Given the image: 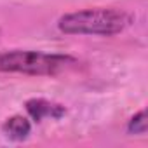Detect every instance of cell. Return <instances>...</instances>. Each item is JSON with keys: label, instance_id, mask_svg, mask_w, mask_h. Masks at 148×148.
<instances>
[{"label": "cell", "instance_id": "obj_1", "mask_svg": "<svg viewBox=\"0 0 148 148\" xmlns=\"http://www.w3.org/2000/svg\"><path fill=\"white\" fill-rule=\"evenodd\" d=\"M134 18L117 7H87L66 12L58 19V30L64 35L113 37L125 32Z\"/></svg>", "mask_w": 148, "mask_h": 148}, {"label": "cell", "instance_id": "obj_2", "mask_svg": "<svg viewBox=\"0 0 148 148\" xmlns=\"http://www.w3.org/2000/svg\"><path fill=\"white\" fill-rule=\"evenodd\" d=\"M77 58L59 52L44 51H2L0 52V73H18L28 77H56L77 68Z\"/></svg>", "mask_w": 148, "mask_h": 148}, {"label": "cell", "instance_id": "obj_3", "mask_svg": "<svg viewBox=\"0 0 148 148\" xmlns=\"http://www.w3.org/2000/svg\"><path fill=\"white\" fill-rule=\"evenodd\" d=\"M25 110H26L28 117L33 122H42L45 119L58 120V119L66 115L64 105L51 101V99H45V98H30L25 103Z\"/></svg>", "mask_w": 148, "mask_h": 148}, {"label": "cell", "instance_id": "obj_4", "mask_svg": "<svg viewBox=\"0 0 148 148\" xmlns=\"http://www.w3.org/2000/svg\"><path fill=\"white\" fill-rule=\"evenodd\" d=\"M2 134L11 141H25L32 132V120L21 113L7 117L0 125Z\"/></svg>", "mask_w": 148, "mask_h": 148}, {"label": "cell", "instance_id": "obj_5", "mask_svg": "<svg viewBox=\"0 0 148 148\" xmlns=\"http://www.w3.org/2000/svg\"><path fill=\"white\" fill-rule=\"evenodd\" d=\"M127 132L129 134H138V136H143L146 134L148 131V122H146V112L145 110H139L138 113H134L129 122H127Z\"/></svg>", "mask_w": 148, "mask_h": 148}]
</instances>
